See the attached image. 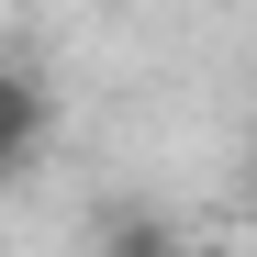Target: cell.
<instances>
[{
    "mask_svg": "<svg viewBox=\"0 0 257 257\" xmlns=\"http://www.w3.org/2000/svg\"><path fill=\"white\" fill-rule=\"evenodd\" d=\"M45 135H56V90L34 67H0V179L45 157Z\"/></svg>",
    "mask_w": 257,
    "mask_h": 257,
    "instance_id": "obj_1",
    "label": "cell"
},
{
    "mask_svg": "<svg viewBox=\"0 0 257 257\" xmlns=\"http://www.w3.org/2000/svg\"><path fill=\"white\" fill-rule=\"evenodd\" d=\"M190 235L168 224V212H146V201H112L101 212V235H90V257H179Z\"/></svg>",
    "mask_w": 257,
    "mask_h": 257,
    "instance_id": "obj_2",
    "label": "cell"
},
{
    "mask_svg": "<svg viewBox=\"0 0 257 257\" xmlns=\"http://www.w3.org/2000/svg\"><path fill=\"white\" fill-rule=\"evenodd\" d=\"M179 257H246V246H235V235H190Z\"/></svg>",
    "mask_w": 257,
    "mask_h": 257,
    "instance_id": "obj_3",
    "label": "cell"
}]
</instances>
